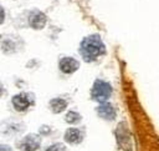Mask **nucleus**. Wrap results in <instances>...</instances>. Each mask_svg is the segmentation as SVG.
<instances>
[{
	"instance_id": "nucleus-1",
	"label": "nucleus",
	"mask_w": 159,
	"mask_h": 151,
	"mask_svg": "<svg viewBox=\"0 0 159 151\" xmlns=\"http://www.w3.org/2000/svg\"><path fill=\"white\" fill-rule=\"evenodd\" d=\"M80 51L84 61L92 62L106 54V46L98 35H89L82 40Z\"/></svg>"
},
{
	"instance_id": "nucleus-2",
	"label": "nucleus",
	"mask_w": 159,
	"mask_h": 151,
	"mask_svg": "<svg viewBox=\"0 0 159 151\" xmlns=\"http://www.w3.org/2000/svg\"><path fill=\"white\" fill-rule=\"evenodd\" d=\"M92 97L98 102H106L112 95V86L104 80H96L91 90Z\"/></svg>"
},
{
	"instance_id": "nucleus-3",
	"label": "nucleus",
	"mask_w": 159,
	"mask_h": 151,
	"mask_svg": "<svg viewBox=\"0 0 159 151\" xmlns=\"http://www.w3.org/2000/svg\"><path fill=\"white\" fill-rule=\"evenodd\" d=\"M11 102H12L14 109H15L16 111H20V112L26 111V110L32 105V100H31L30 95L26 94V92H20V94L12 96Z\"/></svg>"
},
{
	"instance_id": "nucleus-4",
	"label": "nucleus",
	"mask_w": 159,
	"mask_h": 151,
	"mask_svg": "<svg viewBox=\"0 0 159 151\" xmlns=\"http://www.w3.org/2000/svg\"><path fill=\"white\" fill-rule=\"evenodd\" d=\"M40 145H41V140L37 135H34V134H30L27 136H25L21 142H20V149L24 150V151H36L40 149Z\"/></svg>"
},
{
	"instance_id": "nucleus-5",
	"label": "nucleus",
	"mask_w": 159,
	"mask_h": 151,
	"mask_svg": "<svg viewBox=\"0 0 159 151\" xmlns=\"http://www.w3.org/2000/svg\"><path fill=\"white\" fill-rule=\"evenodd\" d=\"M58 67L60 70L63 72V74H72L75 72L76 70H78L80 67V62L71 57V56H66V57H62L58 62Z\"/></svg>"
},
{
	"instance_id": "nucleus-6",
	"label": "nucleus",
	"mask_w": 159,
	"mask_h": 151,
	"mask_svg": "<svg viewBox=\"0 0 159 151\" xmlns=\"http://www.w3.org/2000/svg\"><path fill=\"white\" fill-rule=\"evenodd\" d=\"M46 21H47V17L43 12L39 11V10H34L30 16H29V24L32 29H36V30H40L42 27H45L46 25Z\"/></svg>"
},
{
	"instance_id": "nucleus-7",
	"label": "nucleus",
	"mask_w": 159,
	"mask_h": 151,
	"mask_svg": "<svg viewBox=\"0 0 159 151\" xmlns=\"http://www.w3.org/2000/svg\"><path fill=\"white\" fill-rule=\"evenodd\" d=\"M97 114L99 117L104 119V120H108V121H112L116 119V110L113 107V105L111 102H102L98 107H97Z\"/></svg>"
},
{
	"instance_id": "nucleus-8",
	"label": "nucleus",
	"mask_w": 159,
	"mask_h": 151,
	"mask_svg": "<svg viewBox=\"0 0 159 151\" xmlns=\"http://www.w3.org/2000/svg\"><path fill=\"white\" fill-rule=\"evenodd\" d=\"M63 139H65V141H66L67 144L77 145V144H80V142L83 140V132H82V130H80V129L70 127V129L66 130Z\"/></svg>"
},
{
	"instance_id": "nucleus-9",
	"label": "nucleus",
	"mask_w": 159,
	"mask_h": 151,
	"mask_svg": "<svg viewBox=\"0 0 159 151\" xmlns=\"http://www.w3.org/2000/svg\"><path fill=\"white\" fill-rule=\"evenodd\" d=\"M50 107H51V110H52L55 114H60V112H62V111L66 110V107H67V101H66L65 99H62V97L52 99V100L50 101Z\"/></svg>"
},
{
	"instance_id": "nucleus-10",
	"label": "nucleus",
	"mask_w": 159,
	"mask_h": 151,
	"mask_svg": "<svg viewBox=\"0 0 159 151\" xmlns=\"http://www.w3.org/2000/svg\"><path fill=\"white\" fill-rule=\"evenodd\" d=\"M1 47L6 54H11L14 51H16V42L14 40H11L10 37H6L2 42H1Z\"/></svg>"
},
{
	"instance_id": "nucleus-11",
	"label": "nucleus",
	"mask_w": 159,
	"mask_h": 151,
	"mask_svg": "<svg viewBox=\"0 0 159 151\" xmlns=\"http://www.w3.org/2000/svg\"><path fill=\"white\" fill-rule=\"evenodd\" d=\"M81 115H80V112H77V111H73V110H71V111H68L67 114H66V116H65V120H66V122L67 124H71V125H75V124H78L80 121H81Z\"/></svg>"
},
{
	"instance_id": "nucleus-12",
	"label": "nucleus",
	"mask_w": 159,
	"mask_h": 151,
	"mask_svg": "<svg viewBox=\"0 0 159 151\" xmlns=\"http://www.w3.org/2000/svg\"><path fill=\"white\" fill-rule=\"evenodd\" d=\"M46 151H66L65 146L62 144H53L46 149Z\"/></svg>"
},
{
	"instance_id": "nucleus-13",
	"label": "nucleus",
	"mask_w": 159,
	"mask_h": 151,
	"mask_svg": "<svg viewBox=\"0 0 159 151\" xmlns=\"http://www.w3.org/2000/svg\"><path fill=\"white\" fill-rule=\"evenodd\" d=\"M5 20V10L2 9V6H0V24H2Z\"/></svg>"
},
{
	"instance_id": "nucleus-14",
	"label": "nucleus",
	"mask_w": 159,
	"mask_h": 151,
	"mask_svg": "<svg viewBox=\"0 0 159 151\" xmlns=\"http://www.w3.org/2000/svg\"><path fill=\"white\" fill-rule=\"evenodd\" d=\"M0 151H11V149L7 145H0Z\"/></svg>"
},
{
	"instance_id": "nucleus-15",
	"label": "nucleus",
	"mask_w": 159,
	"mask_h": 151,
	"mask_svg": "<svg viewBox=\"0 0 159 151\" xmlns=\"http://www.w3.org/2000/svg\"><path fill=\"white\" fill-rule=\"evenodd\" d=\"M2 92H4V87L1 86V84H0V96L2 95Z\"/></svg>"
}]
</instances>
